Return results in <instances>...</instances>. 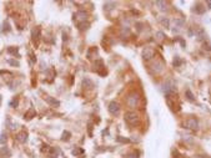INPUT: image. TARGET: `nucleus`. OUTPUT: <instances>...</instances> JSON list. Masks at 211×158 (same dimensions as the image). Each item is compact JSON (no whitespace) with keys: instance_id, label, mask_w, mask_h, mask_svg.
<instances>
[{"instance_id":"nucleus-1","label":"nucleus","mask_w":211,"mask_h":158,"mask_svg":"<svg viewBox=\"0 0 211 158\" xmlns=\"http://www.w3.org/2000/svg\"><path fill=\"white\" fill-rule=\"evenodd\" d=\"M164 91L166 95H171L174 92H176V82L174 81L173 78H170L166 81V83L164 85Z\"/></svg>"},{"instance_id":"nucleus-2","label":"nucleus","mask_w":211,"mask_h":158,"mask_svg":"<svg viewBox=\"0 0 211 158\" xmlns=\"http://www.w3.org/2000/svg\"><path fill=\"white\" fill-rule=\"evenodd\" d=\"M126 103H127V106H129L130 108H135V107L138 106V103H139V95L130 93L127 100H126Z\"/></svg>"},{"instance_id":"nucleus-3","label":"nucleus","mask_w":211,"mask_h":158,"mask_svg":"<svg viewBox=\"0 0 211 158\" xmlns=\"http://www.w3.org/2000/svg\"><path fill=\"white\" fill-rule=\"evenodd\" d=\"M107 110H109V112H110L112 116H116V115H119V112H120V106H119V103H117V102L112 101V102H110V103H109Z\"/></svg>"},{"instance_id":"nucleus-4","label":"nucleus","mask_w":211,"mask_h":158,"mask_svg":"<svg viewBox=\"0 0 211 158\" xmlns=\"http://www.w3.org/2000/svg\"><path fill=\"white\" fill-rule=\"evenodd\" d=\"M138 120H139V116L136 115L135 112H127V113H125V121L129 122V123H131V125L136 123V121Z\"/></svg>"},{"instance_id":"nucleus-5","label":"nucleus","mask_w":211,"mask_h":158,"mask_svg":"<svg viewBox=\"0 0 211 158\" xmlns=\"http://www.w3.org/2000/svg\"><path fill=\"white\" fill-rule=\"evenodd\" d=\"M185 125H186L187 128H190V129H197V127H199V122H197L196 118H189Z\"/></svg>"},{"instance_id":"nucleus-6","label":"nucleus","mask_w":211,"mask_h":158,"mask_svg":"<svg viewBox=\"0 0 211 158\" xmlns=\"http://www.w3.org/2000/svg\"><path fill=\"white\" fill-rule=\"evenodd\" d=\"M154 55H155V51H154L151 48H146V49H144V51H143V57H144L145 60H150L151 57H154Z\"/></svg>"},{"instance_id":"nucleus-7","label":"nucleus","mask_w":211,"mask_h":158,"mask_svg":"<svg viewBox=\"0 0 211 158\" xmlns=\"http://www.w3.org/2000/svg\"><path fill=\"white\" fill-rule=\"evenodd\" d=\"M45 101H46V103H48L49 106H51V107H59V106H60V102H59L56 98L50 97V96H46V97H45Z\"/></svg>"},{"instance_id":"nucleus-8","label":"nucleus","mask_w":211,"mask_h":158,"mask_svg":"<svg viewBox=\"0 0 211 158\" xmlns=\"http://www.w3.org/2000/svg\"><path fill=\"white\" fill-rule=\"evenodd\" d=\"M16 139L19 141V142H21V143H25L26 142V139H28V133L26 132H20V133H18V136H16Z\"/></svg>"},{"instance_id":"nucleus-9","label":"nucleus","mask_w":211,"mask_h":158,"mask_svg":"<svg viewBox=\"0 0 211 158\" xmlns=\"http://www.w3.org/2000/svg\"><path fill=\"white\" fill-rule=\"evenodd\" d=\"M205 10H206V9H205V8H204V6H202L200 3H197V4L195 5V11H196L197 14H204V13H205Z\"/></svg>"},{"instance_id":"nucleus-10","label":"nucleus","mask_w":211,"mask_h":158,"mask_svg":"<svg viewBox=\"0 0 211 158\" xmlns=\"http://www.w3.org/2000/svg\"><path fill=\"white\" fill-rule=\"evenodd\" d=\"M35 113H36L35 110H34V108H30V110L25 113V120H30V118H33L34 116H35Z\"/></svg>"},{"instance_id":"nucleus-11","label":"nucleus","mask_w":211,"mask_h":158,"mask_svg":"<svg viewBox=\"0 0 211 158\" xmlns=\"http://www.w3.org/2000/svg\"><path fill=\"white\" fill-rule=\"evenodd\" d=\"M174 24H175V26H176V28H179V29H180V28H182V26H184V24H185V20H184V19H175V20H174Z\"/></svg>"},{"instance_id":"nucleus-12","label":"nucleus","mask_w":211,"mask_h":158,"mask_svg":"<svg viewBox=\"0 0 211 158\" xmlns=\"http://www.w3.org/2000/svg\"><path fill=\"white\" fill-rule=\"evenodd\" d=\"M185 96H186V98H187L189 101H191V102H194V101H195L194 93H192V92L190 91V90H186V91H185Z\"/></svg>"},{"instance_id":"nucleus-13","label":"nucleus","mask_w":211,"mask_h":158,"mask_svg":"<svg viewBox=\"0 0 211 158\" xmlns=\"http://www.w3.org/2000/svg\"><path fill=\"white\" fill-rule=\"evenodd\" d=\"M196 38L199 39V40H204V39H205V33H204V30H202V29H199V30H197Z\"/></svg>"},{"instance_id":"nucleus-14","label":"nucleus","mask_w":211,"mask_h":158,"mask_svg":"<svg viewBox=\"0 0 211 158\" xmlns=\"http://www.w3.org/2000/svg\"><path fill=\"white\" fill-rule=\"evenodd\" d=\"M76 16L79 18L80 20H85L86 19V16H87V14L85 13V11H77L76 13Z\"/></svg>"},{"instance_id":"nucleus-15","label":"nucleus","mask_w":211,"mask_h":158,"mask_svg":"<svg viewBox=\"0 0 211 158\" xmlns=\"http://www.w3.org/2000/svg\"><path fill=\"white\" fill-rule=\"evenodd\" d=\"M6 141H8V136H6V133L0 134V143L4 144V143H6Z\"/></svg>"},{"instance_id":"nucleus-16","label":"nucleus","mask_w":211,"mask_h":158,"mask_svg":"<svg viewBox=\"0 0 211 158\" xmlns=\"http://www.w3.org/2000/svg\"><path fill=\"white\" fill-rule=\"evenodd\" d=\"M156 5H158V6H160V9H161V10L166 9V3H165V1H156Z\"/></svg>"},{"instance_id":"nucleus-17","label":"nucleus","mask_w":211,"mask_h":158,"mask_svg":"<svg viewBox=\"0 0 211 158\" xmlns=\"http://www.w3.org/2000/svg\"><path fill=\"white\" fill-rule=\"evenodd\" d=\"M8 52H9V54H13V55H16V52H18V48H14V46H11V48L8 49Z\"/></svg>"},{"instance_id":"nucleus-18","label":"nucleus","mask_w":211,"mask_h":158,"mask_svg":"<svg viewBox=\"0 0 211 158\" xmlns=\"http://www.w3.org/2000/svg\"><path fill=\"white\" fill-rule=\"evenodd\" d=\"M160 23H161V24H163L164 26H166V28H168L169 24H170V21H169V20L166 19V18H163V19H160Z\"/></svg>"},{"instance_id":"nucleus-19","label":"nucleus","mask_w":211,"mask_h":158,"mask_svg":"<svg viewBox=\"0 0 211 158\" xmlns=\"http://www.w3.org/2000/svg\"><path fill=\"white\" fill-rule=\"evenodd\" d=\"M70 138V132H64L62 133V141H67Z\"/></svg>"},{"instance_id":"nucleus-20","label":"nucleus","mask_w":211,"mask_h":158,"mask_svg":"<svg viewBox=\"0 0 211 158\" xmlns=\"http://www.w3.org/2000/svg\"><path fill=\"white\" fill-rule=\"evenodd\" d=\"M181 62H182V61L180 60V57H179V56H176V57H175V60H174V65H175V66L181 65Z\"/></svg>"},{"instance_id":"nucleus-21","label":"nucleus","mask_w":211,"mask_h":158,"mask_svg":"<svg viewBox=\"0 0 211 158\" xmlns=\"http://www.w3.org/2000/svg\"><path fill=\"white\" fill-rule=\"evenodd\" d=\"M156 38H158L159 40H163V39L165 38V34L161 33V31H159V33H156Z\"/></svg>"},{"instance_id":"nucleus-22","label":"nucleus","mask_w":211,"mask_h":158,"mask_svg":"<svg viewBox=\"0 0 211 158\" xmlns=\"http://www.w3.org/2000/svg\"><path fill=\"white\" fill-rule=\"evenodd\" d=\"M115 5V3H106L105 4V9H107V10H111L112 9V6Z\"/></svg>"},{"instance_id":"nucleus-23","label":"nucleus","mask_w":211,"mask_h":158,"mask_svg":"<svg viewBox=\"0 0 211 158\" xmlns=\"http://www.w3.org/2000/svg\"><path fill=\"white\" fill-rule=\"evenodd\" d=\"M8 62H9L10 65H14V66H19V62H18V61H14V60H9Z\"/></svg>"},{"instance_id":"nucleus-24","label":"nucleus","mask_w":211,"mask_h":158,"mask_svg":"<svg viewBox=\"0 0 211 158\" xmlns=\"http://www.w3.org/2000/svg\"><path fill=\"white\" fill-rule=\"evenodd\" d=\"M117 141H120V142H130V139H127V138H121V137H117Z\"/></svg>"},{"instance_id":"nucleus-25","label":"nucleus","mask_w":211,"mask_h":158,"mask_svg":"<svg viewBox=\"0 0 211 158\" xmlns=\"http://www.w3.org/2000/svg\"><path fill=\"white\" fill-rule=\"evenodd\" d=\"M196 158H211L210 156H201V154H199V156H196Z\"/></svg>"},{"instance_id":"nucleus-26","label":"nucleus","mask_w":211,"mask_h":158,"mask_svg":"<svg viewBox=\"0 0 211 158\" xmlns=\"http://www.w3.org/2000/svg\"><path fill=\"white\" fill-rule=\"evenodd\" d=\"M206 4H207V6H209V9H211V1H207Z\"/></svg>"},{"instance_id":"nucleus-27","label":"nucleus","mask_w":211,"mask_h":158,"mask_svg":"<svg viewBox=\"0 0 211 158\" xmlns=\"http://www.w3.org/2000/svg\"><path fill=\"white\" fill-rule=\"evenodd\" d=\"M0 105H1V96H0Z\"/></svg>"}]
</instances>
